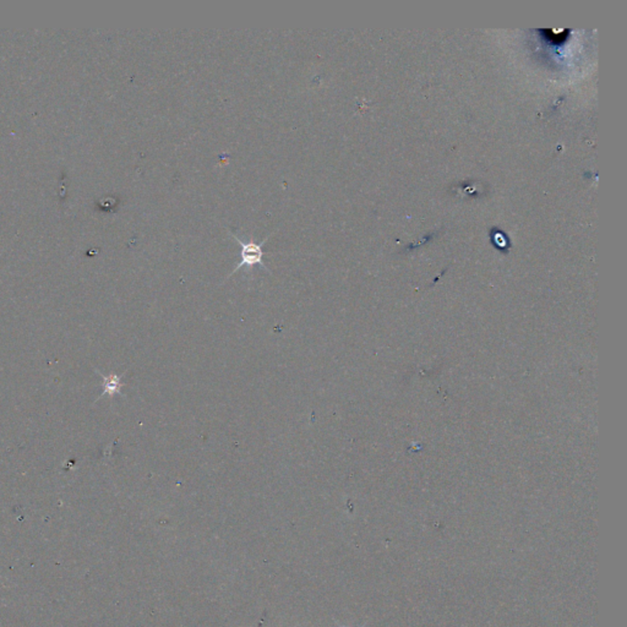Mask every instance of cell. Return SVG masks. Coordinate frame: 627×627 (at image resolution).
Listing matches in <instances>:
<instances>
[{
	"label": "cell",
	"mask_w": 627,
	"mask_h": 627,
	"mask_svg": "<svg viewBox=\"0 0 627 627\" xmlns=\"http://www.w3.org/2000/svg\"><path fill=\"white\" fill-rule=\"evenodd\" d=\"M229 234L239 243V247H240V261H239L238 265L235 266V268L233 270L228 277H231L234 273L238 272L239 270L243 268H253L254 266H261L266 271H270L266 268L265 263H263V244L266 243V240L270 238V235H268L261 243L258 244L255 243L251 239L249 242H244V240L239 238L238 235H235V234H233L231 232H229Z\"/></svg>",
	"instance_id": "6da1fadb"
},
{
	"label": "cell",
	"mask_w": 627,
	"mask_h": 627,
	"mask_svg": "<svg viewBox=\"0 0 627 627\" xmlns=\"http://www.w3.org/2000/svg\"><path fill=\"white\" fill-rule=\"evenodd\" d=\"M98 374L101 375L102 379H103V392L98 397V400L103 396H109L111 398L116 395H122V389L124 386L122 376L113 374V373L106 376V375L102 374L101 371H98Z\"/></svg>",
	"instance_id": "7a4b0ae2"
},
{
	"label": "cell",
	"mask_w": 627,
	"mask_h": 627,
	"mask_svg": "<svg viewBox=\"0 0 627 627\" xmlns=\"http://www.w3.org/2000/svg\"><path fill=\"white\" fill-rule=\"evenodd\" d=\"M341 627H344V626H341Z\"/></svg>",
	"instance_id": "3957f363"
}]
</instances>
